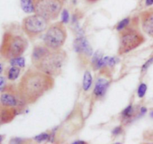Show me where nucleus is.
Here are the masks:
<instances>
[{
    "label": "nucleus",
    "mask_w": 153,
    "mask_h": 144,
    "mask_svg": "<svg viewBox=\"0 0 153 144\" xmlns=\"http://www.w3.org/2000/svg\"><path fill=\"white\" fill-rule=\"evenodd\" d=\"M34 13L48 21L55 20L59 16L64 0H34Z\"/></svg>",
    "instance_id": "nucleus-6"
},
{
    "label": "nucleus",
    "mask_w": 153,
    "mask_h": 144,
    "mask_svg": "<svg viewBox=\"0 0 153 144\" xmlns=\"http://www.w3.org/2000/svg\"><path fill=\"white\" fill-rule=\"evenodd\" d=\"M61 16H62V22H64V24L67 23L69 21V19H70V14H69L68 10L64 9V10H63Z\"/></svg>",
    "instance_id": "nucleus-21"
},
{
    "label": "nucleus",
    "mask_w": 153,
    "mask_h": 144,
    "mask_svg": "<svg viewBox=\"0 0 153 144\" xmlns=\"http://www.w3.org/2000/svg\"><path fill=\"white\" fill-rule=\"evenodd\" d=\"M121 131H122V130H121L120 127H117V128H116L113 131V134H118L121 132Z\"/></svg>",
    "instance_id": "nucleus-25"
},
{
    "label": "nucleus",
    "mask_w": 153,
    "mask_h": 144,
    "mask_svg": "<svg viewBox=\"0 0 153 144\" xmlns=\"http://www.w3.org/2000/svg\"><path fill=\"white\" fill-rule=\"evenodd\" d=\"M73 47L75 51L79 54H84L91 56L93 53V49L90 46L88 40L85 37H78L74 40Z\"/></svg>",
    "instance_id": "nucleus-11"
},
{
    "label": "nucleus",
    "mask_w": 153,
    "mask_h": 144,
    "mask_svg": "<svg viewBox=\"0 0 153 144\" xmlns=\"http://www.w3.org/2000/svg\"><path fill=\"white\" fill-rule=\"evenodd\" d=\"M22 142V140L20 138H18V137H16V138H13L10 140V143H20Z\"/></svg>",
    "instance_id": "nucleus-24"
},
{
    "label": "nucleus",
    "mask_w": 153,
    "mask_h": 144,
    "mask_svg": "<svg viewBox=\"0 0 153 144\" xmlns=\"http://www.w3.org/2000/svg\"><path fill=\"white\" fill-rule=\"evenodd\" d=\"M146 40L140 30L128 27L121 30L120 33V43L118 54L123 55L134 50L143 44Z\"/></svg>",
    "instance_id": "nucleus-4"
},
{
    "label": "nucleus",
    "mask_w": 153,
    "mask_h": 144,
    "mask_svg": "<svg viewBox=\"0 0 153 144\" xmlns=\"http://www.w3.org/2000/svg\"><path fill=\"white\" fill-rule=\"evenodd\" d=\"M10 66H16L19 67H25V58L22 57H18V58H12L10 60Z\"/></svg>",
    "instance_id": "nucleus-16"
},
{
    "label": "nucleus",
    "mask_w": 153,
    "mask_h": 144,
    "mask_svg": "<svg viewBox=\"0 0 153 144\" xmlns=\"http://www.w3.org/2000/svg\"><path fill=\"white\" fill-rule=\"evenodd\" d=\"M7 87V82H6V79L4 76L0 75V92L2 93L4 92L6 90Z\"/></svg>",
    "instance_id": "nucleus-20"
},
{
    "label": "nucleus",
    "mask_w": 153,
    "mask_h": 144,
    "mask_svg": "<svg viewBox=\"0 0 153 144\" xmlns=\"http://www.w3.org/2000/svg\"><path fill=\"white\" fill-rule=\"evenodd\" d=\"M19 113L16 108L7 107L0 104V126L12 122Z\"/></svg>",
    "instance_id": "nucleus-9"
},
{
    "label": "nucleus",
    "mask_w": 153,
    "mask_h": 144,
    "mask_svg": "<svg viewBox=\"0 0 153 144\" xmlns=\"http://www.w3.org/2000/svg\"><path fill=\"white\" fill-rule=\"evenodd\" d=\"M108 83L107 80L104 79H100L97 82V84L94 88V94L97 97H102L105 95L106 91H107Z\"/></svg>",
    "instance_id": "nucleus-12"
},
{
    "label": "nucleus",
    "mask_w": 153,
    "mask_h": 144,
    "mask_svg": "<svg viewBox=\"0 0 153 144\" xmlns=\"http://www.w3.org/2000/svg\"><path fill=\"white\" fill-rule=\"evenodd\" d=\"M54 85L55 80L52 76L34 67L29 68L24 73L18 84L17 90L24 102L31 105L51 91Z\"/></svg>",
    "instance_id": "nucleus-1"
},
{
    "label": "nucleus",
    "mask_w": 153,
    "mask_h": 144,
    "mask_svg": "<svg viewBox=\"0 0 153 144\" xmlns=\"http://www.w3.org/2000/svg\"><path fill=\"white\" fill-rule=\"evenodd\" d=\"M131 113H132V106L129 105L124 110V111L123 112V115L126 117H129L131 115Z\"/></svg>",
    "instance_id": "nucleus-22"
},
{
    "label": "nucleus",
    "mask_w": 153,
    "mask_h": 144,
    "mask_svg": "<svg viewBox=\"0 0 153 144\" xmlns=\"http://www.w3.org/2000/svg\"><path fill=\"white\" fill-rule=\"evenodd\" d=\"M68 56L62 49H52L46 45L39 44L34 47L31 53V63L37 70L55 77L63 73Z\"/></svg>",
    "instance_id": "nucleus-2"
},
{
    "label": "nucleus",
    "mask_w": 153,
    "mask_h": 144,
    "mask_svg": "<svg viewBox=\"0 0 153 144\" xmlns=\"http://www.w3.org/2000/svg\"><path fill=\"white\" fill-rule=\"evenodd\" d=\"M74 143H85V142H84V141H76V142H75Z\"/></svg>",
    "instance_id": "nucleus-31"
},
{
    "label": "nucleus",
    "mask_w": 153,
    "mask_h": 144,
    "mask_svg": "<svg viewBox=\"0 0 153 144\" xmlns=\"http://www.w3.org/2000/svg\"><path fill=\"white\" fill-rule=\"evenodd\" d=\"M20 7L25 13H34V0H20Z\"/></svg>",
    "instance_id": "nucleus-14"
},
{
    "label": "nucleus",
    "mask_w": 153,
    "mask_h": 144,
    "mask_svg": "<svg viewBox=\"0 0 153 144\" xmlns=\"http://www.w3.org/2000/svg\"><path fill=\"white\" fill-rule=\"evenodd\" d=\"M49 21L37 14L31 15L22 21V30L30 39H34L43 34L49 26Z\"/></svg>",
    "instance_id": "nucleus-7"
},
{
    "label": "nucleus",
    "mask_w": 153,
    "mask_h": 144,
    "mask_svg": "<svg viewBox=\"0 0 153 144\" xmlns=\"http://www.w3.org/2000/svg\"><path fill=\"white\" fill-rule=\"evenodd\" d=\"M146 90H147V86H146V84H140V85L138 88V90H137V95H138L139 98H143L145 94H146Z\"/></svg>",
    "instance_id": "nucleus-18"
},
{
    "label": "nucleus",
    "mask_w": 153,
    "mask_h": 144,
    "mask_svg": "<svg viewBox=\"0 0 153 144\" xmlns=\"http://www.w3.org/2000/svg\"><path fill=\"white\" fill-rule=\"evenodd\" d=\"M20 74V68L16 66H11L5 71V76L10 81H15L18 79Z\"/></svg>",
    "instance_id": "nucleus-13"
},
{
    "label": "nucleus",
    "mask_w": 153,
    "mask_h": 144,
    "mask_svg": "<svg viewBox=\"0 0 153 144\" xmlns=\"http://www.w3.org/2000/svg\"><path fill=\"white\" fill-rule=\"evenodd\" d=\"M2 72H3V65L2 64H0V75L1 74Z\"/></svg>",
    "instance_id": "nucleus-29"
},
{
    "label": "nucleus",
    "mask_w": 153,
    "mask_h": 144,
    "mask_svg": "<svg viewBox=\"0 0 153 144\" xmlns=\"http://www.w3.org/2000/svg\"><path fill=\"white\" fill-rule=\"evenodd\" d=\"M88 1V2H91V3H94V2H97V1H100V0H86Z\"/></svg>",
    "instance_id": "nucleus-30"
},
{
    "label": "nucleus",
    "mask_w": 153,
    "mask_h": 144,
    "mask_svg": "<svg viewBox=\"0 0 153 144\" xmlns=\"http://www.w3.org/2000/svg\"><path fill=\"white\" fill-rule=\"evenodd\" d=\"M4 137H5V136H4V134H0V143H1L3 140H4Z\"/></svg>",
    "instance_id": "nucleus-27"
},
{
    "label": "nucleus",
    "mask_w": 153,
    "mask_h": 144,
    "mask_svg": "<svg viewBox=\"0 0 153 144\" xmlns=\"http://www.w3.org/2000/svg\"><path fill=\"white\" fill-rule=\"evenodd\" d=\"M146 112V108L145 107H143L141 108V113L142 114H145Z\"/></svg>",
    "instance_id": "nucleus-28"
},
{
    "label": "nucleus",
    "mask_w": 153,
    "mask_h": 144,
    "mask_svg": "<svg viewBox=\"0 0 153 144\" xmlns=\"http://www.w3.org/2000/svg\"><path fill=\"white\" fill-rule=\"evenodd\" d=\"M130 23V19L128 17L127 18H125V19H123V20H121L120 22H119V23L117 24V25L116 28L117 31H120L121 30L124 29L125 28H126L127 26H128V25H129Z\"/></svg>",
    "instance_id": "nucleus-17"
},
{
    "label": "nucleus",
    "mask_w": 153,
    "mask_h": 144,
    "mask_svg": "<svg viewBox=\"0 0 153 144\" xmlns=\"http://www.w3.org/2000/svg\"><path fill=\"white\" fill-rule=\"evenodd\" d=\"M143 31L149 37H153V9L145 10L140 14Z\"/></svg>",
    "instance_id": "nucleus-10"
},
{
    "label": "nucleus",
    "mask_w": 153,
    "mask_h": 144,
    "mask_svg": "<svg viewBox=\"0 0 153 144\" xmlns=\"http://www.w3.org/2000/svg\"><path fill=\"white\" fill-rule=\"evenodd\" d=\"M28 46L25 37L12 30H5L0 43V56L10 61L23 55Z\"/></svg>",
    "instance_id": "nucleus-3"
},
{
    "label": "nucleus",
    "mask_w": 153,
    "mask_h": 144,
    "mask_svg": "<svg viewBox=\"0 0 153 144\" xmlns=\"http://www.w3.org/2000/svg\"><path fill=\"white\" fill-rule=\"evenodd\" d=\"M146 6H151L153 4V0H146Z\"/></svg>",
    "instance_id": "nucleus-26"
},
{
    "label": "nucleus",
    "mask_w": 153,
    "mask_h": 144,
    "mask_svg": "<svg viewBox=\"0 0 153 144\" xmlns=\"http://www.w3.org/2000/svg\"><path fill=\"white\" fill-rule=\"evenodd\" d=\"M49 138V134L47 133H42V134H39V135L36 136L34 137V140L37 141V143H41V142L45 141V140H48Z\"/></svg>",
    "instance_id": "nucleus-19"
},
{
    "label": "nucleus",
    "mask_w": 153,
    "mask_h": 144,
    "mask_svg": "<svg viewBox=\"0 0 153 144\" xmlns=\"http://www.w3.org/2000/svg\"><path fill=\"white\" fill-rule=\"evenodd\" d=\"M67 38V29L64 22L61 21L48 28L43 37V43L50 49H59L64 46Z\"/></svg>",
    "instance_id": "nucleus-5"
},
{
    "label": "nucleus",
    "mask_w": 153,
    "mask_h": 144,
    "mask_svg": "<svg viewBox=\"0 0 153 144\" xmlns=\"http://www.w3.org/2000/svg\"><path fill=\"white\" fill-rule=\"evenodd\" d=\"M153 64V57L152 58H151L150 59L148 60V61H146L144 64H143V67H142V72L146 71V70H147V69L150 67L151 64Z\"/></svg>",
    "instance_id": "nucleus-23"
},
{
    "label": "nucleus",
    "mask_w": 153,
    "mask_h": 144,
    "mask_svg": "<svg viewBox=\"0 0 153 144\" xmlns=\"http://www.w3.org/2000/svg\"><path fill=\"white\" fill-rule=\"evenodd\" d=\"M92 76L91 73H90L88 70L85 71V74H84V79H83V84H82V88L85 91H88L91 88V85H92Z\"/></svg>",
    "instance_id": "nucleus-15"
},
{
    "label": "nucleus",
    "mask_w": 153,
    "mask_h": 144,
    "mask_svg": "<svg viewBox=\"0 0 153 144\" xmlns=\"http://www.w3.org/2000/svg\"><path fill=\"white\" fill-rule=\"evenodd\" d=\"M0 104L7 107H14L19 110V113L25 105V103L19 96L17 87L7 85V88L0 96Z\"/></svg>",
    "instance_id": "nucleus-8"
}]
</instances>
